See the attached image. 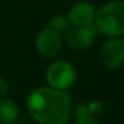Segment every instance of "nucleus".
Here are the masks:
<instances>
[{
  "label": "nucleus",
  "mask_w": 124,
  "mask_h": 124,
  "mask_svg": "<svg viewBox=\"0 0 124 124\" xmlns=\"http://www.w3.org/2000/svg\"><path fill=\"white\" fill-rule=\"evenodd\" d=\"M47 28L55 31L61 35L65 34L71 28V23L66 15H54L47 22Z\"/></svg>",
  "instance_id": "1a4fd4ad"
},
{
  "label": "nucleus",
  "mask_w": 124,
  "mask_h": 124,
  "mask_svg": "<svg viewBox=\"0 0 124 124\" xmlns=\"http://www.w3.org/2000/svg\"><path fill=\"white\" fill-rule=\"evenodd\" d=\"M8 93H9V83L4 77L0 76V100L6 97Z\"/></svg>",
  "instance_id": "f8f14e48"
},
{
  "label": "nucleus",
  "mask_w": 124,
  "mask_h": 124,
  "mask_svg": "<svg viewBox=\"0 0 124 124\" xmlns=\"http://www.w3.org/2000/svg\"><path fill=\"white\" fill-rule=\"evenodd\" d=\"M45 79L49 86L66 91L77 80V70L68 61L57 60L47 67Z\"/></svg>",
  "instance_id": "7ed1b4c3"
},
{
  "label": "nucleus",
  "mask_w": 124,
  "mask_h": 124,
  "mask_svg": "<svg viewBox=\"0 0 124 124\" xmlns=\"http://www.w3.org/2000/svg\"><path fill=\"white\" fill-rule=\"evenodd\" d=\"M97 34L99 32L95 24H90L84 27L71 26V28L63 35L67 46L72 50H86L94 44Z\"/></svg>",
  "instance_id": "39448f33"
},
{
  "label": "nucleus",
  "mask_w": 124,
  "mask_h": 124,
  "mask_svg": "<svg viewBox=\"0 0 124 124\" xmlns=\"http://www.w3.org/2000/svg\"><path fill=\"white\" fill-rule=\"evenodd\" d=\"M74 124H101L100 120L97 119L96 116L89 114V113H83L76 116V123Z\"/></svg>",
  "instance_id": "9d476101"
},
{
  "label": "nucleus",
  "mask_w": 124,
  "mask_h": 124,
  "mask_svg": "<svg viewBox=\"0 0 124 124\" xmlns=\"http://www.w3.org/2000/svg\"><path fill=\"white\" fill-rule=\"evenodd\" d=\"M100 61L107 70H118L124 65V39L107 38L100 49Z\"/></svg>",
  "instance_id": "20e7f679"
},
{
  "label": "nucleus",
  "mask_w": 124,
  "mask_h": 124,
  "mask_svg": "<svg viewBox=\"0 0 124 124\" xmlns=\"http://www.w3.org/2000/svg\"><path fill=\"white\" fill-rule=\"evenodd\" d=\"M85 107H86L88 113H90V114H93V116L100 114V113L103 111V105H102L100 101H91V102H89V103H85Z\"/></svg>",
  "instance_id": "9b49d317"
},
{
  "label": "nucleus",
  "mask_w": 124,
  "mask_h": 124,
  "mask_svg": "<svg viewBox=\"0 0 124 124\" xmlns=\"http://www.w3.org/2000/svg\"><path fill=\"white\" fill-rule=\"evenodd\" d=\"M94 24L107 38L124 35V0H111L96 10Z\"/></svg>",
  "instance_id": "f03ea898"
},
{
  "label": "nucleus",
  "mask_w": 124,
  "mask_h": 124,
  "mask_svg": "<svg viewBox=\"0 0 124 124\" xmlns=\"http://www.w3.org/2000/svg\"><path fill=\"white\" fill-rule=\"evenodd\" d=\"M18 118L20 108L12 99L4 97L0 100V124H16Z\"/></svg>",
  "instance_id": "6e6552de"
},
{
  "label": "nucleus",
  "mask_w": 124,
  "mask_h": 124,
  "mask_svg": "<svg viewBox=\"0 0 124 124\" xmlns=\"http://www.w3.org/2000/svg\"><path fill=\"white\" fill-rule=\"evenodd\" d=\"M35 49L44 58H54L62 50V39L58 33L50 28H44L35 38Z\"/></svg>",
  "instance_id": "423d86ee"
},
{
  "label": "nucleus",
  "mask_w": 124,
  "mask_h": 124,
  "mask_svg": "<svg viewBox=\"0 0 124 124\" xmlns=\"http://www.w3.org/2000/svg\"><path fill=\"white\" fill-rule=\"evenodd\" d=\"M0 45H1V34H0Z\"/></svg>",
  "instance_id": "ddd939ff"
},
{
  "label": "nucleus",
  "mask_w": 124,
  "mask_h": 124,
  "mask_svg": "<svg viewBox=\"0 0 124 124\" xmlns=\"http://www.w3.org/2000/svg\"><path fill=\"white\" fill-rule=\"evenodd\" d=\"M32 119L39 124H67L73 113L71 96L51 86H41L31 91L26 101Z\"/></svg>",
  "instance_id": "f257e3e1"
},
{
  "label": "nucleus",
  "mask_w": 124,
  "mask_h": 124,
  "mask_svg": "<svg viewBox=\"0 0 124 124\" xmlns=\"http://www.w3.org/2000/svg\"><path fill=\"white\" fill-rule=\"evenodd\" d=\"M96 8L88 1H78L73 4L68 12L67 18L73 27H84L94 24L95 16H96Z\"/></svg>",
  "instance_id": "0eeeda50"
}]
</instances>
